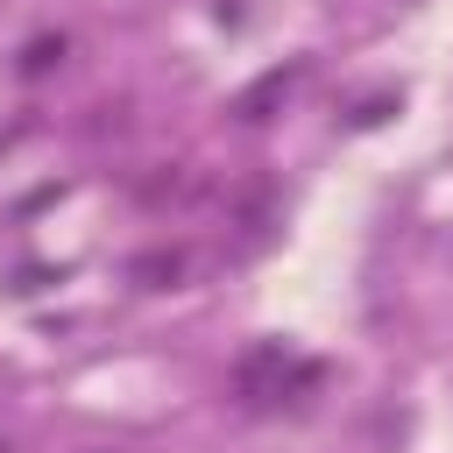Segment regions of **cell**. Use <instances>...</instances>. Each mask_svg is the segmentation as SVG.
<instances>
[{
	"mask_svg": "<svg viewBox=\"0 0 453 453\" xmlns=\"http://www.w3.org/2000/svg\"><path fill=\"white\" fill-rule=\"evenodd\" d=\"M0 453H7V446H0Z\"/></svg>",
	"mask_w": 453,
	"mask_h": 453,
	"instance_id": "obj_1",
	"label": "cell"
}]
</instances>
